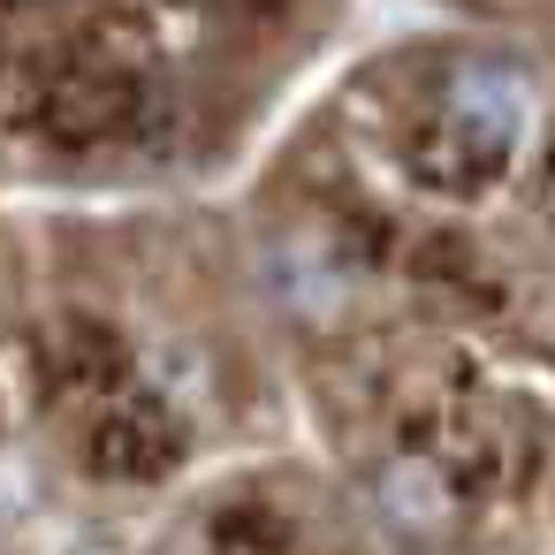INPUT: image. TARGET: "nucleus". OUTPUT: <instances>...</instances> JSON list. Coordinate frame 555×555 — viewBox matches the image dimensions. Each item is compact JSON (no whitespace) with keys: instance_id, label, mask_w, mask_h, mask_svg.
<instances>
[{"instance_id":"obj_2","label":"nucleus","mask_w":555,"mask_h":555,"mask_svg":"<svg viewBox=\"0 0 555 555\" xmlns=\"http://www.w3.org/2000/svg\"><path fill=\"white\" fill-rule=\"evenodd\" d=\"M380 509L403 525V532H441L449 525V479H441V464H426V456H403V464H388V479H380Z\"/></svg>"},{"instance_id":"obj_1","label":"nucleus","mask_w":555,"mask_h":555,"mask_svg":"<svg viewBox=\"0 0 555 555\" xmlns=\"http://www.w3.org/2000/svg\"><path fill=\"white\" fill-rule=\"evenodd\" d=\"M532 130V85L502 62H464L441 92V168L456 176V191H479L487 176H502L517 160Z\"/></svg>"}]
</instances>
